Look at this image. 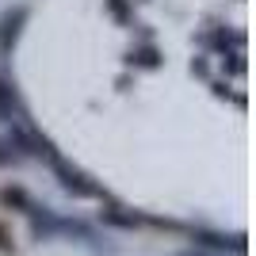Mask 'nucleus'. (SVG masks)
Here are the masks:
<instances>
[{
  "instance_id": "1",
  "label": "nucleus",
  "mask_w": 256,
  "mask_h": 256,
  "mask_svg": "<svg viewBox=\"0 0 256 256\" xmlns=\"http://www.w3.org/2000/svg\"><path fill=\"white\" fill-rule=\"evenodd\" d=\"M50 164H54V176H58V184H62V188L73 195V199H100V188L88 180L80 168H73V164H69V160H62V157H54Z\"/></svg>"
},
{
  "instance_id": "2",
  "label": "nucleus",
  "mask_w": 256,
  "mask_h": 256,
  "mask_svg": "<svg viewBox=\"0 0 256 256\" xmlns=\"http://www.w3.org/2000/svg\"><path fill=\"white\" fill-rule=\"evenodd\" d=\"M27 20H31L27 4H16V8H4V12H0V54H12V50H16V42H20Z\"/></svg>"
},
{
  "instance_id": "3",
  "label": "nucleus",
  "mask_w": 256,
  "mask_h": 256,
  "mask_svg": "<svg viewBox=\"0 0 256 256\" xmlns=\"http://www.w3.org/2000/svg\"><path fill=\"white\" fill-rule=\"evenodd\" d=\"M0 122H23V100L4 73H0Z\"/></svg>"
},
{
  "instance_id": "4",
  "label": "nucleus",
  "mask_w": 256,
  "mask_h": 256,
  "mask_svg": "<svg viewBox=\"0 0 256 256\" xmlns=\"http://www.w3.org/2000/svg\"><path fill=\"white\" fill-rule=\"evenodd\" d=\"M12 164H20V153L12 150L8 138H0V168H12Z\"/></svg>"
},
{
  "instance_id": "5",
  "label": "nucleus",
  "mask_w": 256,
  "mask_h": 256,
  "mask_svg": "<svg viewBox=\"0 0 256 256\" xmlns=\"http://www.w3.org/2000/svg\"><path fill=\"white\" fill-rule=\"evenodd\" d=\"M104 218H107V222H115V226H138V218H134V214H118V210H107Z\"/></svg>"
},
{
  "instance_id": "6",
  "label": "nucleus",
  "mask_w": 256,
  "mask_h": 256,
  "mask_svg": "<svg viewBox=\"0 0 256 256\" xmlns=\"http://www.w3.org/2000/svg\"><path fill=\"white\" fill-rule=\"evenodd\" d=\"M180 256H203V252H180Z\"/></svg>"
}]
</instances>
